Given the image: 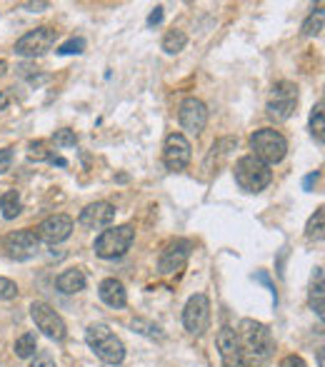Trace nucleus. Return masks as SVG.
Wrapping results in <instances>:
<instances>
[{
  "instance_id": "1",
  "label": "nucleus",
  "mask_w": 325,
  "mask_h": 367,
  "mask_svg": "<svg viewBox=\"0 0 325 367\" xmlns=\"http://www.w3.org/2000/svg\"><path fill=\"white\" fill-rule=\"evenodd\" d=\"M241 347L243 352L253 357L255 362H265L273 355L275 343H273V335L268 330V325L258 320H243L241 322Z\"/></svg>"
},
{
  "instance_id": "2",
  "label": "nucleus",
  "mask_w": 325,
  "mask_h": 367,
  "mask_svg": "<svg viewBox=\"0 0 325 367\" xmlns=\"http://www.w3.org/2000/svg\"><path fill=\"white\" fill-rule=\"evenodd\" d=\"M85 343L91 345V350L108 365H121L126 360V345L121 338H115L108 325H91L85 330Z\"/></svg>"
},
{
  "instance_id": "3",
  "label": "nucleus",
  "mask_w": 325,
  "mask_h": 367,
  "mask_svg": "<svg viewBox=\"0 0 325 367\" xmlns=\"http://www.w3.org/2000/svg\"><path fill=\"white\" fill-rule=\"evenodd\" d=\"M233 175L235 183L241 185V190H245V193H260L273 180L271 167L265 165V163H260L258 158H253V155H245V158H241V160L235 163Z\"/></svg>"
},
{
  "instance_id": "4",
  "label": "nucleus",
  "mask_w": 325,
  "mask_h": 367,
  "mask_svg": "<svg viewBox=\"0 0 325 367\" xmlns=\"http://www.w3.org/2000/svg\"><path fill=\"white\" fill-rule=\"evenodd\" d=\"M250 148H253V158H258L260 163L271 167L285 158L288 140L278 130H273V128H263V130H255L250 135Z\"/></svg>"
},
{
  "instance_id": "5",
  "label": "nucleus",
  "mask_w": 325,
  "mask_h": 367,
  "mask_svg": "<svg viewBox=\"0 0 325 367\" xmlns=\"http://www.w3.org/2000/svg\"><path fill=\"white\" fill-rule=\"evenodd\" d=\"M133 240H135V230L130 225H121V227H108V230H103L100 235L96 237V250L98 257L103 260H118L123 255L130 250Z\"/></svg>"
},
{
  "instance_id": "6",
  "label": "nucleus",
  "mask_w": 325,
  "mask_h": 367,
  "mask_svg": "<svg viewBox=\"0 0 325 367\" xmlns=\"http://www.w3.org/2000/svg\"><path fill=\"white\" fill-rule=\"evenodd\" d=\"M183 325H186V330L190 332V335H195V338H200V335L208 330V325H211V300H208V295L198 292V295H193L186 302Z\"/></svg>"
},
{
  "instance_id": "7",
  "label": "nucleus",
  "mask_w": 325,
  "mask_h": 367,
  "mask_svg": "<svg viewBox=\"0 0 325 367\" xmlns=\"http://www.w3.org/2000/svg\"><path fill=\"white\" fill-rule=\"evenodd\" d=\"M55 38H58V30L43 25L31 33H25L18 43H15V53L23 55V58H38V55H45L50 47L55 45Z\"/></svg>"
},
{
  "instance_id": "8",
  "label": "nucleus",
  "mask_w": 325,
  "mask_h": 367,
  "mask_svg": "<svg viewBox=\"0 0 325 367\" xmlns=\"http://www.w3.org/2000/svg\"><path fill=\"white\" fill-rule=\"evenodd\" d=\"M295 105H298V88L293 83H278L273 85V95L268 100V115L278 123H283L293 115Z\"/></svg>"
},
{
  "instance_id": "9",
  "label": "nucleus",
  "mask_w": 325,
  "mask_h": 367,
  "mask_svg": "<svg viewBox=\"0 0 325 367\" xmlns=\"http://www.w3.org/2000/svg\"><path fill=\"white\" fill-rule=\"evenodd\" d=\"M31 317L33 322L38 325V330L50 340H63L66 338V322L53 308H50L48 302H33L31 305Z\"/></svg>"
},
{
  "instance_id": "10",
  "label": "nucleus",
  "mask_w": 325,
  "mask_h": 367,
  "mask_svg": "<svg viewBox=\"0 0 325 367\" xmlns=\"http://www.w3.org/2000/svg\"><path fill=\"white\" fill-rule=\"evenodd\" d=\"M38 248H40V240H38V235L33 230L10 232V235H6V240H3V250H6V255L10 257V260H18V262L36 257Z\"/></svg>"
},
{
  "instance_id": "11",
  "label": "nucleus",
  "mask_w": 325,
  "mask_h": 367,
  "mask_svg": "<svg viewBox=\"0 0 325 367\" xmlns=\"http://www.w3.org/2000/svg\"><path fill=\"white\" fill-rule=\"evenodd\" d=\"M190 155H193V148L183 133H170L165 137V145H162V163L168 170H183V167L190 163Z\"/></svg>"
},
{
  "instance_id": "12",
  "label": "nucleus",
  "mask_w": 325,
  "mask_h": 367,
  "mask_svg": "<svg viewBox=\"0 0 325 367\" xmlns=\"http://www.w3.org/2000/svg\"><path fill=\"white\" fill-rule=\"evenodd\" d=\"M216 345L218 352H220V360H223V367H245V352H243L238 332L233 327H220L216 335Z\"/></svg>"
},
{
  "instance_id": "13",
  "label": "nucleus",
  "mask_w": 325,
  "mask_h": 367,
  "mask_svg": "<svg viewBox=\"0 0 325 367\" xmlns=\"http://www.w3.org/2000/svg\"><path fill=\"white\" fill-rule=\"evenodd\" d=\"M178 118H181L183 130H188L190 135H200L205 130V123H208V107L198 98H186L181 103Z\"/></svg>"
},
{
  "instance_id": "14",
  "label": "nucleus",
  "mask_w": 325,
  "mask_h": 367,
  "mask_svg": "<svg viewBox=\"0 0 325 367\" xmlns=\"http://www.w3.org/2000/svg\"><path fill=\"white\" fill-rule=\"evenodd\" d=\"M190 250L193 245L188 243V240H173L168 248L162 250L160 260H158V270L162 275H175L181 273L183 267L188 265V257H190Z\"/></svg>"
},
{
  "instance_id": "15",
  "label": "nucleus",
  "mask_w": 325,
  "mask_h": 367,
  "mask_svg": "<svg viewBox=\"0 0 325 367\" xmlns=\"http://www.w3.org/2000/svg\"><path fill=\"white\" fill-rule=\"evenodd\" d=\"M70 232H73V220L68 218V215H50V218H45L40 225L36 227L38 240H43V243L48 245L63 243V240L70 237Z\"/></svg>"
},
{
  "instance_id": "16",
  "label": "nucleus",
  "mask_w": 325,
  "mask_h": 367,
  "mask_svg": "<svg viewBox=\"0 0 325 367\" xmlns=\"http://www.w3.org/2000/svg\"><path fill=\"white\" fill-rule=\"evenodd\" d=\"M115 220V207L110 202H91L88 207H83L78 215V223L88 230H100L108 227Z\"/></svg>"
},
{
  "instance_id": "17",
  "label": "nucleus",
  "mask_w": 325,
  "mask_h": 367,
  "mask_svg": "<svg viewBox=\"0 0 325 367\" xmlns=\"http://www.w3.org/2000/svg\"><path fill=\"white\" fill-rule=\"evenodd\" d=\"M98 295H100V300L108 305V308H115V310H121L128 305V295H126V287H123L121 280H115V278H108V280H103L100 287H98Z\"/></svg>"
},
{
  "instance_id": "18",
  "label": "nucleus",
  "mask_w": 325,
  "mask_h": 367,
  "mask_svg": "<svg viewBox=\"0 0 325 367\" xmlns=\"http://www.w3.org/2000/svg\"><path fill=\"white\" fill-rule=\"evenodd\" d=\"M55 287H58L63 295H75V292L85 290V273L83 270H78V267H70V270L58 275Z\"/></svg>"
},
{
  "instance_id": "19",
  "label": "nucleus",
  "mask_w": 325,
  "mask_h": 367,
  "mask_svg": "<svg viewBox=\"0 0 325 367\" xmlns=\"http://www.w3.org/2000/svg\"><path fill=\"white\" fill-rule=\"evenodd\" d=\"M310 308L313 313L318 315L320 320H323V267H315V278H313V285H310Z\"/></svg>"
},
{
  "instance_id": "20",
  "label": "nucleus",
  "mask_w": 325,
  "mask_h": 367,
  "mask_svg": "<svg viewBox=\"0 0 325 367\" xmlns=\"http://www.w3.org/2000/svg\"><path fill=\"white\" fill-rule=\"evenodd\" d=\"M0 210H3V218L6 220H15L20 215V210H23V202H20L18 193L15 190H8V193H3V197H0Z\"/></svg>"
},
{
  "instance_id": "21",
  "label": "nucleus",
  "mask_w": 325,
  "mask_h": 367,
  "mask_svg": "<svg viewBox=\"0 0 325 367\" xmlns=\"http://www.w3.org/2000/svg\"><path fill=\"white\" fill-rule=\"evenodd\" d=\"M188 45V36L183 30H170L168 36L162 38V50L168 55H178L181 50H186Z\"/></svg>"
},
{
  "instance_id": "22",
  "label": "nucleus",
  "mask_w": 325,
  "mask_h": 367,
  "mask_svg": "<svg viewBox=\"0 0 325 367\" xmlns=\"http://www.w3.org/2000/svg\"><path fill=\"white\" fill-rule=\"evenodd\" d=\"M38 350V340L33 332H25V335H20L18 340H15V345H13V352L18 357H33Z\"/></svg>"
},
{
  "instance_id": "23",
  "label": "nucleus",
  "mask_w": 325,
  "mask_h": 367,
  "mask_svg": "<svg viewBox=\"0 0 325 367\" xmlns=\"http://www.w3.org/2000/svg\"><path fill=\"white\" fill-rule=\"evenodd\" d=\"M130 327L138 335H145V338H151V340H162V330L156 325V322L151 320H143V317H135V320L130 322Z\"/></svg>"
},
{
  "instance_id": "24",
  "label": "nucleus",
  "mask_w": 325,
  "mask_h": 367,
  "mask_svg": "<svg viewBox=\"0 0 325 367\" xmlns=\"http://www.w3.org/2000/svg\"><path fill=\"white\" fill-rule=\"evenodd\" d=\"M310 135L318 140V145H323V100L313 107L310 113Z\"/></svg>"
},
{
  "instance_id": "25",
  "label": "nucleus",
  "mask_w": 325,
  "mask_h": 367,
  "mask_svg": "<svg viewBox=\"0 0 325 367\" xmlns=\"http://www.w3.org/2000/svg\"><path fill=\"white\" fill-rule=\"evenodd\" d=\"M323 218H325L323 207H318L315 215L310 218V223H308V227H305V235L310 237V240H323Z\"/></svg>"
},
{
  "instance_id": "26",
  "label": "nucleus",
  "mask_w": 325,
  "mask_h": 367,
  "mask_svg": "<svg viewBox=\"0 0 325 367\" xmlns=\"http://www.w3.org/2000/svg\"><path fill=\"white\" fill-rule=\"evenodd\" d=\"M320 30H323V10L313 13V15L303 23V36H320Z\"/></svg>"
},
{
  "instance_id": "27",
  "label": "nucleus",
  "mask_w": 325,
  "mask_h": 367,
  "mask_svg": "<svg viewBox=\"0 0 325 367\" xmlns=\"http://www.w3.org/2000/svg\"><path fill=\"white\" fill-rule=\"evenodd\" d=\"M53 142H55V145H58V148H73V145L78 142V137H75V133H73V130L63 128V130H55Z\"/></svg>"
},
{
  "instance_id": "28",
  "label": "nucleus",
  "mask_w": 325,
  "mask_h": 367,
  "mask_svg": "<svg viewBox=\"0 0 325 367\" xmlns=\"http://www.w3.org/2000/svg\"><path fill=\"white\" fill-rule=\"evenodd\" d=\"M58 53H61V55H80V53H85V40H83V38H73V40L63 43V45L58 47Z\"/></svg>"
},
{
  "instance_id": "29",
  "label": "nucleus",
  "mask_w": 325,
  "mask_h": 367,
  "mask_svg": "<svg viewBox=\"0 0 325 367\" xmlns=\"http://www.w3.org/2000/svg\"><path fill=\"white\" fill-rule=\"evenodd\" d=\"M28 155H31V160H53V155L45 150V142H31V148H28Z\"/></svg>"
},
{
  "instance_id": "30",
  "label": "nucleus",
  "mask_w": 325,
  "mask_h": 367,
  "mask_svg": "<svg viewBox=\"0 0 325 367\" xmlns=\"http://www.w3.org/2000/svg\"><path fill=\"white\" fill-rule=\"evenodd\" d=\"M18 297V285L8 278H0V300H13Z\"/></svg>"
},
{
  "instance_id": "31",
  "label": "nucleus",
  "mask_w": 325,
  "mask_h": 367,
  "mask_svg": "<svg viewBox=\"0 0 325 367\" xmlns=\"http://www.w3.org/2000/svg\"><path fill=\"white\" fill-rule=\"evenodd\" d=\"M10 165H13V150L3 148V150H0V175L10 170Z\"/></svg>"
},
{
  "instance_id": "32",
  "label": "nucleus",
  "mask_w": 325,
  "mask_h": 367,
  "mask_svg": "<svg viewBox=\"0 0 325 367\" xmlns=\"http://www.w3.org/2000/svg\"><path fill=\"white\" fill-rule=\"evenodd\" d=\"M31 367H55V360L48 355V352H40V355L31 362Z\"/></svg>"
},
{
  "instance_id": "33",
  "label": "nucleus",
  "mask_w": 325,
  "mask_h": 367,
  "mask_svg": "<svg viewBox=\"0 0 325 367\" xmlns=\"http://www.w3.org/2000/svg\"><path fill=\"white\" fill-rule=\"evenodd\" d=\"M280 367H308L301 355H288L280 360Z\"/></svg>"
},
{
  "instance_id": "34",
  "label": "nucleus",
  "mask_w": 325,
  "mask_h": 367,
  "mask_svg": "<svg viewBox=\"0 0 325 367\" xmlns=\"http://www.w3.org/2000/svg\"><path fill=\"white\" fill-rule=\"evenodd\" d=\"M318 178H320V172L315 170V172H310L305 180H303V190H313V185L318 183Z\"/></svg>"
},
{
  "instance_id": "35",
  "label": "nucleus",
  "mask_w": 325,
  "mask_h": 367,
  "mask_svg": "<svg viewBox=\"0 0 325 367\" xmlns=\"http://www.w3.org/2000/svg\"><path fill=\"white\" fill-rule=\"evenodd\" d=\"M160 20H162V8L158 6L156 10H153L151 15H148V25H158V23H160Z\"/></svg>"
},
{
  "instance_id": "36",
  "label": "nucleus",
  "mask_w": 325,
  "mask_h": 367,
  "mask_svg": "<svg viewBox=\"0 0 325 367\" xmlns=\"http://www.w3.org/2000/svg\"><path fill=\"white\" fill-rule=\"evenodd\" d=\"M23 8L25 10H31V13H40V10L48 8V3H23Z\"/></svg>"
},
{
  "instance_id": "37",
  "label": "nucleus",
  "mask_w": 325,
  "mask_h": 367,
  "mask_svg": "<svg viewBox=\"0 0 325 367\" xmlns=\"http://www.w3.org/2000/svg\"><path fill=\"white\" fill-rule=\"evenodd\" d=\"M8 103H10V100H8V93H3V90H0V110H6Z\"/></svg>"
},
{
  "instance_id": "38",
  "label": "nucleus",
  "mask_w": 325,
  "mask_h": 367,
  "mask_svg": "<svg viewBox=\"0 0 325 367\" xmlns=\"http://www.w3.org/2000/svg\"><path fill=\"white\" fill-rule=\"evenodd\" d=\"M3 73H6V63H3V60H0V75H3Z\"/></svg>"
}]
</instances>
